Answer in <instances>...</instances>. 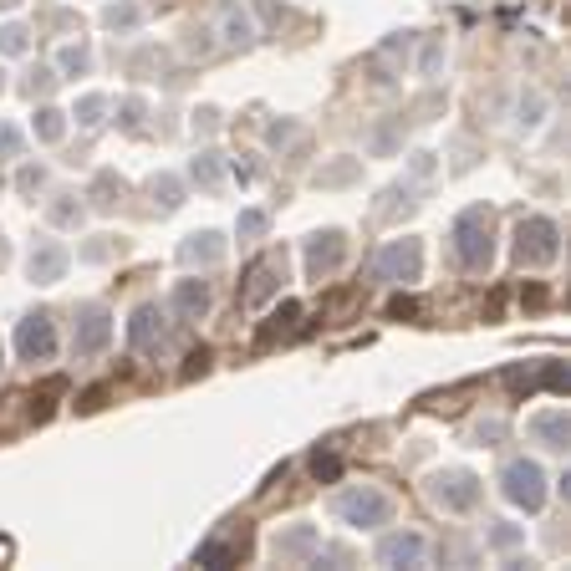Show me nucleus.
Listing matches in <instances>:
<instances>
[{"instance_id": "f257e3e1", "label": "nucleus", "mask_w": 571, "mask_h": 571, "mask_svg": "<svg viewBox=\"0 0 571 571\" xmlns=\"http://www.w3.org/2000/svg\"><path fill=\"white\" fill-rule=\"evenodd\" d=\"M449 240H454V261L465 265V270H489V261H495V215H489L485 204L465 209L454 220Z\"/></svg>"}, {"instance_id": "f03ea898", "label": "nucleus", "mask_w": 571, "mask_h": 571, "mask_svg": "<svg viewBox=\"0 0 571 571\" xmlns=\"http://www.w3.org/2000/svg\"><path fill=\"white\" fill-rule=\"evenodd\" d=\"M332 510H337L342 526H357V530H372V526H387V520H393V500H387L378 485L342 489V495L332 500Z\"/></svg>"}, {"instance_id": "7ed1b4c3", "label": "nucleus", "mask_w": 571, "mask_h": 571, "mask_svg": "<svg viewBox=\"0 0 571 571\" xmlns=\"http://www.w3.org/2000/svg\"><path fill=\"white\" fill-rule=\"evenodd\" d=\"M500 495L520 510H541L546 505V469L536 465V459H510L500 469Z\"/></svg>"}, {"instance_id": "20e7f679", "label": "nucleus", "mask_w": 571, "mask_h": 571, "mask_svg": "<svg viewBox=\"0 0 571 571\" xmlns=\"http://www.w3.org/2000/svg\"><path fill=\"white\" fill-rule=\"evenodd\" d=\"M428 500L439 510H449V515H465V510L480 505V480L469 469H439L428 480Z\"/></svg>"}, {"instance_id": "39448f33", "label": "nucleus", "mask_w": 571, "mask_h": 571, "mask_svg": "<svg viewBox=\"0 0 571 571\" xmlns=\"http://www.w3.org/2000/svg\"><path fill=\"white\" fill-rule=\"evenodd\" d=\"M561 255V230L551 220H520L515 224V261L520 265H546V261H556Z\"/></svg>"}, {"instance_id": "423d86ee", "label": "nucleus", "mask_w": 571, "mask_h": 571, "mask_svg": "<svg viewBox=\"0 0 571 571\" xmlns=\"http://www.w3.org/2000/svg\"><path fill=\"white\" fill-rule=\"evenodd\" d=\"M16 352H20V363H51V357H57V322H51V311L20 317Z\"/></svg>"}, {"instance_id": "0eeeda50", "label": "nucleus", "mask_w": 571, "mask_h": 571, "mask_svg": "<svg viewBox=\"0 0 571 571\" xmlns=\"http://www.w3.org/2000/svg\"><path fill=\"white\" fill-rule=\"evenodd\" d=\"M418 265H424V245L418 240H387L372 255V276L378 281H418Z\"/></svg>"}, {"instance_id": "6e6552de", "label": "nucleus", "mask_w": 571, "mask_h": 571, "mask_svg": "<svg viewBox=\"0 0 571 571\" xmlns=\"http://www.w3.org/2000/svg\"><path fill=\"white\" fill-rule=\"evenodd\" d=\"M107 337H113V317H107V306H82L72 352H77V357H98L102 347H107Z\"/></svg>"}, {"instance_id": "1a4fd4ad", "label": "nucleus", "mask_w": 571, "mask_h": 571, "mask_svg": "<svg viewBox=\"0 0 571 571\" xmlns=\"http://www.w3.org/2000/svg\"><path fill=\"white\" fill-rule=\"evenodd\" d=\"M66 265H72L66 245H57V240H36V245H31V255H26V276H31L36 286H57L61 276H66Z\"/></svg>"}, {"instance_id": "9d476101", "label": "nucleus", "mask_w": 571, "mask_h": 571, "mask_svg": "<svg viewBox=\"0 0 571 571\" xmlns=\"http://www.w3.org/2000/svg\"><path fill=\"white\" fill-rule=\"evenodd\" d=\"M281 281H286V255H265V261L250 265V281H245L240 301L245 306H265L276 291H281Z\"/></svg>"}, {"instance_id": "9b49d317", "label": "nucleus", "mask_w": 571, "mask_h": 571, "mask_svg": "<svg viewBox=\"0 0 571 571\" xmlns=\"http://www.w3.org/2000/svg\"><path fill=\"white\" fill-rule=\"evenodd\" d=\"M342 250H347L342 230H322V235H311V240H306V276H311V281L332 276V270L342 265Z\"/></svg>"}, {"instance_id": "f8f14e48", "label": "nucleus", "mask_w": 571, "mask_h": 571, "mask_svg": "<svg viewBox=\"0 0 571 571\" xmlns=\"http://www.w3.org/2000/svg\"><path fill=\"white\" fill-rule=\"evenodd\" d=\"M424 551H428V541L418 530H393V536L378 541V567H418Z\"/></svg>"}, {"instance_id": "ddd939ff", "label": "nucleus", "mask_w": 571, "mask_h": 571, "mask_svg": "<svg viewBox=\"0 0 571 571\" xmlns=\"http://www.w3.org/2000/svg\"><path fill=\"white\" fill-rule=\"evenodd\" d=\"M163 337H168L163 311H159V306H138V311H133V322H128V342H133V352L153 357V352L163 347Z\"/></svg>"}, {"instance_id": "4468645a", "label": "nucleus", "mask_w": 571, "mask_h": 571, "mask_svg": "<svg viewBox=\"0 0 571 571\" xmlns=\"http://www.w3.org/2000/svg\"><path fill=\"white\" fill-rule=\"evenodd\" d=\"M215 26H220V36H224V46H255V16L245 11L240 0H224L220 5V16H215Z\"/></svg>"}, {"instance_id": "2eb2a0df", "label": "nucleus", "mask_w": 571, "mask_h": 571, "mask_svg": "<svg viewBox=\"0 0 571 571\" xmlns=\"http://www.w3.org/2000/svg\"><path fill=\"white\" fill-rule=\"evenodd\" d=\"M317 546H322V536H317V526H286L276 530V541H270V551L281 556V561H311L317 556Z\"/></svg>"}, {"instance_id": "dca6fc26", "label": "nucleus", "mask_w": 571, "mask_h": 571, "mask_svg": "<svg viewBox=\"0 0 571 571\" xmlns=\"http://www.w3.org/2000/svg\"><path fill=\"white\" fill-rule=\"evenodd\" d=\"M505 383H510V393H536V387H551V393H567V367L561 363H541L536 372H505Z\"/></svg>"}, {"instance_id": "f3484780", "label": "nucleus", "mask_w": 571, "mask_h": 571, "mask_svg": "<svg viewBox=\"0 0 571 571\" xmlns=\"http://www.w3.org/2000/svg\"><path fill=\"white\" fill-rule=\"evenodd\" d=\"M530 439L561 454V449H567V439H571V418H567V408H546V413H536V418H530Z\"/></svg>"}, {"instance_id": "a211bd4d", "label": "nucleus", "mask_w": 571, "mask_h": 571, "mask_svg": "<svg viewBox=\"0 0 571 571\" xmlns=\"http://www.w3.org/2000/svg\"><path fill=\"white\" fill-rule=\"evenodd\" d=\"M168 306H174V317H184V322H199L204 311H209V281H179L174 296H168Z\"/></svg>"}, {"instance_id": "6ab92c4d", "label": "nucleus", "mask_w": 571, "mask_h": 571, "mask_svg": "<svg viewBox=\"0 0 571 571\" xmlns=\"http://www.w3.org/2000/svg\"><path fill=\"white\" fill-rule=\"evenodd\" d=\"M189 179L199 184L204 194H220V189H224V159L215 153V148H199L194 163H189Z\"/></svg>"}, {"instance_id": "aec40b11", "label": "nucleus", "mask_w": 571, "mask_h": 571, "mask_svg": "<svg viewBox=\"0 0 571 571\" xmlns=\"http://www.w3.org/2000/svg\"><path fill=\"white\" fill-rule=\"evenodd\" d=\"M224 255V240L215 235V230H199V235H189V240L179 245V261L184 265H215Z\"/></svg>"}, {"instance_id": "412c9836", "label": "nucleus", "mask_w": 571, "mask_h": 571, "mask_svg": "<svg viewBox=\"0 0 571 571\" xmlns=\"http://www.w3.org/2000/svg\"><path fill=\"white\" fill-rule=\"evenodd\" d=\"M245 556V541L240 546H230V541H204L199 551H194V567H240Z\"/></svg>"}, {"instance_id": "4be33fe9", "label": "nucleus", "mask_w": 571, "mask_h": 571, "mask_svg": "<svg viewBox=\"0 0 571 571\" xmlns=\"http://www.w3.org/2000/svg\"><path fill=\"white\" fill-rule=\"evenodd\" d=\"M148 194H153V204H159L163 215H174L184 204V184L174 179V174H153V184H148Z\"/></svg>"}, {"instance_id": "5701e85b", "label": "nucleus", "mask_w": 571, "mask_h": 571, "mask_svg": "<svg viewBox=\"0 0 571 571\" xmlns=\"http://www.w3.org/2000/svg\"><path fill=\"white\" fill-rule=\"evenodd\" d=\"M138 20H143V11L133 5V0H118V5L102 11V26H107V31H133Z\"/></svg>"}, {"instance_id": "b1692460", "label": "nucleus", "mask_w": 571, "mask_h": 571, "mask_svg": "<svg viewBox=\"0 0 571 571\" xmlns=\"http://www.w3.org/2000/svg\"><path fill=\"white\" fill-rule=\"evenodd\" d=\"M118 194H122L118 174H98V179H92V189H87V199L98 204V209H113V204H118Z\"/></svg>"}, {"instance_id": "393cba45", "label": "nucleus", "mask_w": 571, "mask_h": 571, "mask_svg": "<svg viewBox=\"0 0 571 571\" xmlns=\"http://www.w3.org/2000/svg\"><path fill=\"white\" fill-rule=\"evenodd\" d=\"M357 168H363V163H357V159L326 163V168H317V184H322V189H337V184H352V179H357Z\"/></svg>"}, {"instance_id": "a878e982", "label": "nucleus", "mask_w": 571, "mask_h": 571, "mask_svg": "<svg viewBox=\"0 0 571 571\" xmlns=\"http://www.w3.org/2000/svg\"><path fill=\"white\" fill-rule=\"evenodd\" d=\"M102 113H107V98H102V92H87V98L72 107V118H77L82 128H102Z\"/></svg>"}, {"instance_id": "bb28decb", "label": "nucleus", "mask_w": 571, "mask_h": 571, "mask_svg": "<svg viewBox=\"0 0 571 571\" xmlns=\"http://www.w3.org/2000/svg\"><path fill=\"white\" fill-rule=\"evenodd\" d=\"M46 220H51V224H82V204H77V194H57V199L46 204Z\"/></svg>"}, {"instance_id": "cd10ccee", "label": "nucleus", "mask_w": 571, "mask_h": 571, "mask_svg": "<svg viewBox=\"0 0 571 571\" xmlns=\"http://www.w3.org/2000/svg\"><path fill=\"white\" fill-rule=\"evenodd\" d=\"M61 133H66V118H61L57 107H41V113H36V138L41 143H57Z\"/></svg>"}, {"instance_id": "c85d7f7f", "label": "nucleus", "mask_w": 571, "mask_h": 571, "mask_svg": "<svg viewBox=\"0 0 571 571\" xmlns=\"http://www.w3.org/2000/svg\"><path fill=\"white\" fill-rule=\"evenodd\" d=\"M57 66H61V72H66V77H82V72L92 66V51H87V46H61Z\"/></svg>"}, {"instance_id": "c756f323", "label": "nucleus", "mask_w": 571, "mask_h": 571, "mask_svg": "<svg viewBox=\"0 0 571 571\" xmlns=\"http://www.w3.org/2000/svg\"><path fill=\"white\" fill-rule=\"evenodd\" d=\"M26 41H31L26 26H16V20H11V26H0V51H5V57H20V51H26Z\"/></svg>"}, {"instance_id": "7c9ffc66", "label": "nucleus", "mask_w": 571, "mask_h": 571, "mask_svg": "<svg viewBox=\"0 0 571 571\" xmlns=\"http://www.w3.org/2000/svg\"><path fill=\"white\" fill-rule=\"evenodd\" d=\"M143 113H148V102H143V98H122L118 102V122L128 128V133H138V128H143Z\"/></svg>"}, {"instance_id": "2f4dec72", "label": "nucleus", "mask_w": 571, "mask_h": 571, "mask_svg": "<svg viewBox=\"0 0 571 571\" xmlns=\"http://www.w3.org/2000/svg\"><path fill=\"white\" fill-rule=\"evenodd\" d=\"M265 224H270V220H265L261 209H245L240 220H235V235H240V240H261V235H265Z\"/></svg>"}, {"instance_id": "473e14b6", "label": "nucleus", "mask_w": 571, "mask_h": 571, "mask_svg": "<svg viewBox=\"0 0 571 571\" xmlns=\"http://www.w3.org/2000/svg\"><path fill=\"white\" fill-rule=\"evenodd\" d=\"M311 474H317V480H337V474H342V459H337L332 449H317V454H311Z\"/></svg>"}, {"instance_id": "72a5a7b5", "label": "nucleus", "mask_w": 571, "mask_h": 571, "mask_svg": "<svg viewBox=\"0 0 571 571\" xmlns=\"http://www.w3.org/2000/svg\"><path fill=\"white\" fill-rule=\"evenodd\" d=\"M20 148H26V138H20V128H11V122H0V159H20Z\"/></svg>"}, {"instance_id": "f704fd0d", "label": "nucleus", "mask_w": 571, "mask_h": 571, "mask_svg": "<svg viewBox=\"0 0 571 571\" xmlns=\"http://www.w3.org/2000/svg\"><path fill=\"white\" fill-rule=\"evenodd\" d=\"M541 107H546V102H541V92H526V98H520V128H536V122H541Z\"/></svg>"}, {"instance_id": "c9c22d12", "label": "nucleus", "mask_w": 571, "mask_h": 571, "mask_svg": "<svg viewBox=\"0 0 571 571\" xmlns=\"http://www.w3.org/2000/svg\"><path fill=\"white\" fill-rule=\"evenodd\" d=\"M204 372H209V347H194V352L184 357V383H189V378H204Z\"/></svg>"}, {"instance_id": "e433bc0d", "label": "nucleus", "mask_w": 571, "mask_h": 571, "mask_svg": "<svg viewBox=\"0 0 571 571\" xmlns=\"http://www.w3.org/2000/svg\"><path fill=\"white\" fill-rule=\"evenodd\" d=\"M515 541H520V530H515V526H505V520H495V526H489V546H495V551H510Z\"/></svg>"}, {"instance_id": "4c0bfd02", "label": "nucleus", "mask_w": 571, "mask_h": 571, "mask_svg": "<svg viewBox=\"0 0 571 571\" xmlns=\"http://www.w3.org/2000/svg\"><path fill=\"white\" fill-rule=\"evenodd\" d=\"M439 66H444V46H439V41H428V46H424V61H418V72H424V77H439Z\"/></svg>"}, {"instance_id": "58836bf2", "label": "nucleus", "mask_w": 571, "mask_h": 571, "mask_svg": "<svg viewBox=\"0 0 571 571\" xmlns=\"http://www.w3.org/2000/svg\"><path fill=\"white\" fill-rule=\"evenodd\" d=\"M265 138H270V148H291V143L301 138V128H296V122H276Z\"/></svg>"}, {"instance_id": "ea45409f", "label": "nucleus", "mask_w": 571, "mask_h": 571, "mask_svg": "<svg viewBox=\"0 0 571 571\" xmlns=\"http://www.w3.org/2000/svg\"><path fill=\"white\" fill-rule=\"evenodd\" d=\"M296 317H301V311L286 301L281 311H276V326H265V332H261V342H276V337H281V326H286V322H296Z\"/></svg>"}, {"instance_id": "a19ab883", "label": "nucleus", "mask_w": 571, "mask_h": 571, "mask_svg": "<svg viewBox=\"0 0 571 571\" xmlns=\"http://www.w3.org/2000/svg\"><path fill=\"white\" fill-rule=\"evenodd\" d=\"M51 87H57V72H51V66H36L31 82H26V92H31V98H36V92H51Z\"/></svg>"}, {"instance_id": "79ce46f5", "label": "nucleus", "mask_w": 571, "mask_h": 571, "mask_svg": "<svg viewBox=\"0 0 571 571\" xmlns=\"http://www.w3.org/2000/svg\"><path fill=\"white\" fill-rule=\"evenodd\" d=\"M20 194H31V189H41V184H46V174H41V163H36V168H31V163H26V168H20Z\"/></svg>"}, {"instance_id": "37998d69", "label": "nucleus", "mask_w": 571, "mask_h": 571, "mask_svg": "<svg viewBox=\"0 0 571 571\" xmlns=\"http://www.w3.org/2000/svg\"><path fill=\"white\" fill-rule=\"evenodd\" d=\"M107 255H113V240H98V245L82 250V261H107Z\"/></svg>"}, {"instance_id": "c03bdc74", "label": "nucleus", "mask_w": 571, "mask_h": 571, "mask_svg": "<svg viewBox=\"0 0 571 571\" xmlns=\"http://www.w3.org/2000/svg\"><path fill=\"white\" fill-rule=\"evenodd\" d=\"M102 398H107V387H92V393H87V398H82V403H77V408H82V413H92V408H98V403H102Z\"/></svg>"}, {"instance_id": "a18cd8bd", "label": "nucleus", "mask_w": 571, "mask_h": 571, "mask_svg": "<svg viewBox=\"0 0 571 571\" xmlns=\"http://www.w3.org/2000/svg\"><path fill=\"white\" fill-rule=\"evenodd\" d=\"M413 174H418V179H428V174H434V153H418V159H413Z\"/></svg>"}, {"instance_id": "49530a36", "label": "nucleus", "mask_w": 571, "mask_h": 571, "mask_svg": "<svg viewBox=\"0 0 571 571\" xmlns=\"http://www.w3.org/2000/svg\"><path fill=\"white\" fill-rule=\"evenodd\" d=\"M387 317H413V301H408V296H398V301L387 306Z\"/></svg>"}, {"instance_id": "de8ad7c7", "label": "nucleus", "mask_w": 571, "mask_h": 571, "mask_svg": "<svg viewBox=\"0 0 571 571\" xmlns=\"http://www.w3.org/2000/svg\"><path fill=\"white\" fill-rule=\"evenodd\" d=\"M0 87H5V72H0Z\"/></svg>"}]
</instances>
